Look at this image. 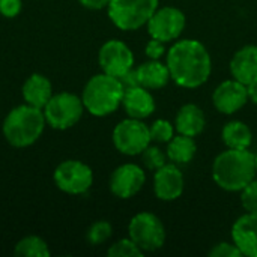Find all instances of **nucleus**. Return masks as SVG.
<instances>
[{
    "instance_id": "1",
    "label": "nucleus",
    "mask_w": 257,
    "mask_h": 257,
    "mask_svg": "<svg viewBox=\"0 0 257 257\" xmlns=\"http://www.w3.org/2000/svg\"><path fill=\"white\" fill-rule=\"evenodd\" d=\"M167 66L172 80L185 89L203 86L212 71V59L206 47L197 39H182L167 53Z\"/></svg>"
},
{
    "instance_id": "2",
    "label": "nucleus",
    "mask_w": 257,
    "mask_h": 257,
    "mask_svg": "<svg viewBox=\"0 0 257 257\" xmlns=\"http://www.w3.org/2000/svg\"><path fill=\"white\" fill-rule=\"evenodd\" d=\"M256 158L248 149H227L217 155L212 178L224 191H242L256 178Z\"/></svg>"
},
{
    "instance_id": "3",
    "label": "nucleus",
    "mask_w": 257,
    "mask_h": 257,
    "mask_svg": "<svg viewBox=\"0 0 257 257\" xmlns=\"http://www.w3.org/2000/svg\"><path fill=\"white\" fill-rule=\"evenodd\" d=\"M47 125L42 108L23 104L12 108L3 120V136L6 142L18 149L29 148L42 136Z\"/></svg>"
},
{
    "instance_id": "4",
    "label": "nucleus",
    "mask_w": 257,
    "mask_h": 257,
    "mask_svg": "<svg viewBox=\"0 0 257 257\" xmlns=\"http://www.w3.org/2000/svg\"><path fill=\"white\" fill-rule=\"evenodd\" d=\"M123 93L125 90L119 78L102 72L93 75L86 83L81 93V101L84 110H87L92 116L104 117L119 108Z\"/></svg>"
},
{
    "instance_id": "5",
    "label": "nucleus",
    "mask_w": 257,
    "mask_h": 257,
    "mask_svg": "<svg viewBox=\"0 0 257 257\" xmlns=\"http://www.w3.org/2000/svg\"><path fill=\"white\" fill-rule=\"evenodd\" d=\"M157 9L158 0H110L107 6L111 23L123 32L146 26Z\"/></svg>"
},
{
    "instance_id": "6",
    "label": "nucleus",
    "mask_w": 257,
    "mask_h": 257,
    "mask_svg": "<svg viewBox=\"0 0 257 257\" xmlns=\"http://www.w3.org/2000/svg\"><path fill=\"white\" fill-rule=\"evenodd\" d=\"M42 111L51 128L65 131L72 128L81 119L84 105L80 96L69 92H60L50 98Z\"/></svg>"
},
{
    "instance_id": "7",
    "label": "nucleus",
    "mask_w": 257,
    "mask_h": 257,
    "mask_svg": "<svg viewBox=\"0 0 257 257\" xmlns=\"http://www.w3.org/2000/svg\"><path fill=\"white\" fill-rule=\"evenodd\" d=\"M128 233L143 253L157 251L166 242L164 224L152 212H140L134 215L130 221Z\"/></svg>"
},
{
    "instance_id": "8",
    "label": "nucleus",
    "mask_w": 257,
    "mask_h": 257,
    "mask_svg": "<svg viewBox=\"0 0 257 257\" xmlns=\"http://www.w3.org/2000/svg\"><path fill=\"white\" fill-rule=\"evenodd\" d=\"M152 142L149 126L142 122V119L128 117L119 122L113 130V145L114 148L128 157L142 154Z\"/></svg>"
},
{
    "instance_id": "9",
    "label": "nucleus",
    "mask_w": 257,
    "mask_h": 257,
    "mask_svg": "<svg viewBox=\"0 0 257 257\" xmlns=\"http://www.w3.org/2000/svg\"><path fill=\"white\" fill-rule=\"evenodd\" d=\"M53 179L60 191L72 196H81L90 190L93 184V172L83 161L66 160L56 167Z\"/></svg>"
},
{
    "instance_id": "10",
    "label": "nucleus",
    "mask_w": 257,
    "mask_h": 257,
    "mask_svg": "<svg viewBox=\"0 0 257 257\" xmlns=\"http://www.w3.org/2000/svg\"><path fill=\"white\" fill-rule=\"evenodd\" d=\"M187 24L185 15L181 9L164 6L158 8L151 20L148 21V32L151 38H155L161 42H170L181 36Z\"/></svg>"
},
{
    "instance_id": "11",
    "label": "nucleus",
    "mask_w": 257,
    "mask_h": 257,
    "mask_svg": "<svg viewBox=\"0 0 257 257\" xmlns=\"http://www.w3.org/2000/svg\"><path fill=\"white\" fill-rule=\"evenodd\" d=\"M98 62L104 74L119 78L133 68L134 54L125 42L119 39H110L99 48Z\"/></svg>"
},
{
    "instance_id": "12",
    "label": "nucleus",
    "mask_w": 257,
    "mask_h": 257,
    "mask_svg": "<svg viewBox=\"0 0 257 257\" xmlns=\"http://www.w3.org/2000/svg\"><path fill=\"white\" fill-rule=\"evenodd\" d=\"M146 175L137 164L128 163L119 166L110 176V191L119 199L134 197L145 185Z\"/></svg>"
},
{
    "instance_id": "13",
    "label": "nucleus",
    "mask_w": 257,
    "mask_h": 257,
    "mask_svg": "<svg viewBox=\"0 0 257 257\" xmlns=\"http://www.w3.org/2000/svg\"><path fill=\"white\" fill-rule=\"evenodd\" d=\"M248 101L247 86L232 78L217 86L212 93L214 107L223 114H233L239 111Z\"/></svg>"
},
{
    "instance_id": "14",
    "label": "nucleus",
    "mask_w": 257,
    "mask_h": 257,
    "mask_svg": "<svg viewBox=\"0 0 257 257\" xmlns=\"http://www.w3.org/2000/svg\"><path fill=\"white\" fill-rule=\"evenodd\" d=\"M185 181L178 164H164L154 175V193L163 202H173L184 193Z\"/></svg>"
},
{
    "instance_id": "15",
    "label": "nucleus",
    "mask_w": 257,
    "mask_h": 257,
    "mask_svg": "<svg viewBox=\"0 0 257 257\" xmlns=\"http://www.w3.org/2000/svg\"><path fill=\"white\" fill-rule=\"evenodd\" d=\"M232 239L242 256L257 257V214L247 212L235 221Z\"/></svg>"
},
{
    "instance_id": "16",
    "label": "nucleus",
    "mask_w": 257,
    "mask_h": 257,
    "mask_svg": "<svg viewBox=\"0 0 257 257\" xmlns=\"http://www.w3.org/2000/svg\"><path fill=\"white\" fill-rule=\"evenodd\" d=\"M230 74L235 80L248 86L257 80V45H245L230 60Z\"/></svg>"
},
{
    "instance_id": "17",
    "label": "nucleus",
    "mask_w": 257,
    "mask_h": 257,
    "mask_svg": "<svg viewBox=\"0 0 257 257\" xmlns=\"http://www.w3.org/2000/svg\"><path fill=\"white\" fill-rule=\"evenodd\" d=\"M122 105L128 117H134V119H146L155 111L154 96L151 95L149 89L143 86H137L125 90L122 98Z\"/></svg>"
},
{
    "instance_id": "18",
    "label": "nucleus",
    "mask_w": 257,
    "mask_h": 257,
    "mask_svg": "<svg viewBox=\"0 0 257 257\" xmlns=\"http://www.w3.org/2000/svg\"><path fill=\"white\" fill-rule=\"evenodd\" d=\"M205 125H206V116L203 110L196 104L182 105L175 119L176 131L188 137H197L205 130Z\"/></svg>"
},
{
    "instance_id": "19",
    "label": "nucleus",
    "mask_w": 257,
    "mask_h": 257,
    "mask_svg": "<svg viewBox=\"0 0 257 257\" xmlns=\"http://www.w3.org/2000/svg\"><path fill=\"white\" fill-rule=\"evenodd\" d=\"M21 93L26 104L38 108H44L50 101V98L53 96V87L50 80L42 74H32L24 81Z\"/></svg>"
},
{
    "instance_id": "20",
    "label": "nucleus",
    "mask_w": 257,
    "mask_h": 257,
    "mask_svg": "<svg viewBox=\"0 0 257 257\" xmlns=\"http://www.w3.org/2000/svg\"><path fill=\"white\" fill-rule=\"evenodd\" d=\"M136 71L139 75L140 86H143L149 90L163 89L164 86H167V83L172 78L167 63H163L160 60L151 59L149 62L142 63Z\"/></svg>"
},
{
    "instance_id": "21",
    "label": "nucleus",
    "mask_w": 257,
    "mask_h": 257,
    "mask_svg": "<svg viewBox=\"0 0 257 257\" xmlns=\"http://www.w3.org/2000/svg\"><path fill=\"white\" fill-rule=\"evenodd\" d=\"M221 139L229 149H248L253 142V133L247 123L241 120H232L224 125Z\"/></svg>"
},
{
    "instance_id": "22",
    "label": "nucleus",
    "mask_w": 257,
    "mask_h": 257,
    "mask_svg": "<svg viewBox=\"0 0 257 257\" xmlns=\"http://www.w3.org/2000/svg\"><path fill=\"white\" fill-rule=\"evenodd\" d=\"M197 152V145L194 142V137H188L184 134L173 136V139L167 145V158L178 164H188L193 161L194 155Z\"/></svg>"
},
{
    "instance_id": "23",
    "label": "nucleus",
    "mask_w": 257,
    "mask_h": 257,
    "mask_svg": "<svg viewBox=\"0 0 257 257\" xmlns=\"http://www.w3.org/2000/svg\"><path fill=\"white\" fill-rule=\"evenodd\" d=\"M15 256L18 257H48L50 256V250L47 242L35 235H29L24 236L23 239H20L14 248Z\"/></svg>"
},
{
    "instance_id": "24",
    "label": "nucleus",
    "mask_w": 257,
    "mask_h": 257,
    "mask_svg": "<svg viewBox=\"0 0 257 257\" xmlns=\"http://www.w3.org/2000/svg\"><path fill=\"white\" fill-rule=\"evenodd\" d=\"M111 233H113L111 224H110L108 221L101 220V221L93 223V224L89 227V230H87V233H86V239H87V242L92 244V245H101V244H104L107 239H110Z\"/></svg>"
},
{
    "instance_id": "25",
    "label": "nucleus",
    "mask_w": 257,
    "mask_h": 257,
    "mask_svg": "<svg viewBox=\"0 0 257 257\" xmlns=\"http://www.w3.org/2000/svg\"><path fill=\"white\" fill-rule=\"evenodd\" d=\"M107 254L110 257H142L145 253L136 245V242L131 238H126L114 242L107 250Z\"/></svg>"
},
{
    "instance_id": "26",
    "label": "nucleus",
    "mask_w": 257,
    "mask_h": 257,
    "mask_svg": "<svg viewBox=\"0 0 257 257\" xmlns=\"http://www.w3.org/2000/svg\"><path fill=\"white\" fill-rule=\"evenodd\" d=\"M167 154H164L158 146H148L143 152H142V161L145 164L146 169L157 172L158 169H161L166 163Z\"/></svg>"
},
{
    "instance_id": "27",
    "label": "nucleus",
    "mask_w": 257,
    "mask_h": 257,
    "mask_svg": "<svg viewBox=\"0 0 257 257\" xmlns=\"http://www.w3.org/2000/svg\"><path fill=\"white\" fill-rule=\"evenodd\" d=\"M173 125L166 119H158L149 126L151 139L157 143H169L173 139Z\"/></svg>"
},
{
    "instance_id": "28",
    "label": "nucleus",
    "mask_w": 257,
    "mask_h": 257,
    "mask_svg": "<svg viewBox=\"0 0 257 257\" xmlns=\"http://www.w3.org/2000/svg\"><path fill=\"white\" fill-rule=\"evenodd\" d=\"M241 203L244 209L250 214H257V179L254 178L242 191H241Z\"/></svg>"
},
{
    "instance_id": "29",
    "label": "nucleus",
    "mask_w": 257,
    "mask_h": 257,
    "mask_svg": "<svg viewBox=\"0 0 257 257\" xmlns=\"http://www.w3.org/2000/svg\"><path fill=\"white\" fill-rule=\"evenodd\" d=\"M211 257H241L242 253L241 250L232 242H220L217 245H214V248L209 251Z\"/></svg>"
},
{
    "instance_id": "30",
    "label": "nucleus",
    "mask_w": 257,
    "mask_h": 257,
    "mask_svg": "<svg viewBox=\"0 0 257 257\" xmlns=\"http://www.w3.org/2000/svg\"><path fill=\"white\" fill-rule=\"evenodd\" d=\"M21 0H0V14L6 18H14L21 12Z\"/></svg>"
},
{
    "instance_id": "31",
    "label": "nucleus",
    "mask_w": 257,
    "mask_h": 257,
    "mask_svg": "<svg viewBox=\"0 0 257 257\" xmlns=\"http://www.w3.org/2000/svg\"><path fill=\"white\" fill-rule=\"evenodd\" d=\"M145 53L149 59L152 60H160L164 53H166V48H164V42L155 39V38H151V41L146 44V48H145Z\"/></svg>"
},
{
    "instance_id": "32",
    "label": "nucleus",
    "mask_w": 257,
    "mask_h": 257,
    "mask_svg": "<svg viewBox=\"0 0 257 257\" xmlns=\"http://www.w3.org/2000/svg\"><path fill=\"white\" fill-rule=\"evenodd\" d=\"M119 81L123 87V90H128V89H133V87H137L140 86L139 83V75H137V71L134 68H131L130 71H126L123 75L119 77Z\"/></svg>"
},
{
    "instance_id": "33",
    "label": "nucleus",
    "mask_w": 257,
    "mask_h": 257,
    "mask_svg": "<svg viewBox=\"0 0 257 257\" xmlns=\"http://www.w3.org/2000/svg\"><path fill=\"white\" fill-rule=\"evenodd\" d=\"M80 5L86 9H92V11H99L108 6L110 0H78Z\"/></svg>"
},
{
    "instance_id": "34",
    "label": "nucleus",
    "mask_w": 257,
    "mask_h": 257,
    "mask_svg": "<svg viewBox=\"0 0 257 257\" xmlns=\"http://www.w3.org/2000/svg\"><path fill=\"white\" fill-rule=\"evenodd\" d=\"M247 93H248V99L257 105V80L247 86Z\"/></svg>"
},
{
    "instance_id": "35",
    "label": "nucleus",
    "mask_w": 257,
    "mask_h": 257,
    "mask_svg": "<svg viewBox=\"0 0 257 257\" xmlns=\"http://www.w3.org/2000/svg\"><path fill=\"white\" fill-rule=\"evenodd\" d=\"M254 158H256V172H257V154L254 155Z\"/></svg>"
}]
</instances>
